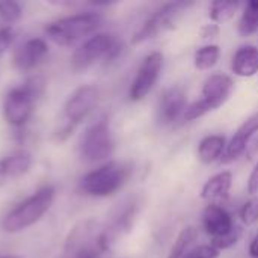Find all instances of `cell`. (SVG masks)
<instances>
[{
  "instance_id": "1",
  "label": "cell",
  "mask_w": 258,
  "mask_h": 258,
  "mask_svg": "<svg viewBox=\"0 0 258 258\" xmlns=\"http://www.w3.org/2000/svg\"><path fill=\"white\" fill-rule=\"evenodd\" d=\"M56 190L53 186H44L33 195L15 206L2 221V228L6 233H20L35 225L50 210L54 201Z\"/></svg>"
},
{
  "instance_id": "2",
  "label": "cell",
  "mask_w": 258,
  "mask_h": 258,
  "mask_svg": "<svg viewBox=\"0 0 258 258\" xmlns=\"http://www.w3.org/2000/svg\"><path fill=\"white\" fill-rule=\"evenodd\" d=\"M103 23V17L98 12H82L59 18L45 26L47 36L57 45L68 47L79 39L95 32Z\"/></svg>"
},
{
  "instance_id": "3",
  "label": "cell",
  "mask_w": 258,
  "mask_h": 258,
  "mask_svg": "<svg viewBox=\"0 0 258 258\" xmlns=\"http://www.w3.org/2000/svg\"><path fill=\"white\" fill-rule=\"evenodd\" d=\"M132 174L130 166L119 162H109L91 172H88L80 183L82 190L86 195L104 198L118 192L128 180Z\"/></svg>"
},
{
  "instance_id": "4",
  "label": "cell",
  "mask_w": 258,
  "mask_h": 258,
  "mask_svg": "<svg viewBox=\"0 0 258 258\" xmlns=\"http://www.w3.org/2000/svg\"><path fill=\"white\" fill-rule=\"evenodd\" d=\"M234 89V82L227 74L210 76L203 86V98L186 107L183 118L186 121H194L204 116L206 113L216 110L227 103Z\"/></svg>"
},
{
  "instance_id": "5",
  "label": "cell",
  "mask_w": 258,
  "mask_h": 258,
  "mask_svg": "<svg viewBox=\"0 0 258 258\" xmlns=\"http://www.w3.org/2000/svg\"><path fill=\"white\" fill-rule=\"evenodd\" d=\"M122 45L121 42L109 33H97L86 39L71 57V68L74 71H85L92 67L100 59L112 60L118 56Z\"/></svg>"
},
{
  "instance_id": "6",
  "label": "cell",
  "mask_w": 258,
  "mask_h": 258,
  "mask_svg": "<svg viewBox=\"0 0 258 258\" xmlns=\"http://www.w3.org/2000/svg\"><path fill=\"white\" fill-rule=\"evenodd\" d=\"M98 101V89L95 86L86 85L77 88L67 100L63 106L65 122L59 130V139H67L74 128L91 113Z\"/></svg>"
},
{
  "instance_id": "7",
  "label": "cell",
  "mask_w": 258,
  "mask_h": 258,
  "mask_svg": "<svg viewBox=\"0 0 258 258\" xmlns=\"http://www.w3.org/2000/svg\"><path fill=\"white\" fill-rule=\"evenodd\" d=\"M113 150L115 144L109 122L106 119H100L91 124L82 136L80 156L86 162L107 160L113 154Z\"/></svg>"
},
{
  "instance_id": "8",
  "label": "cell",
  "mask_w": 258,
  "mask_h": 258,
  "mask_svg": "<svg viewBox=\"0 0 258 258\" xmlns=\"http://www.w3.org/2000/svg\"><path fill=\"white\" fill-rule=\"evenodd\" d=\"M192 3L186 2H172L166 3L162 6L157 12H154L144 24L142 27L133 35L132 44H141L144 41H148L151 38H156L159 33L172 29L175 23L181 18L184 11L190 6Z\"/></svg>"
},
{
  "instance_id": "9",
  "label": "cell",
  "mask_w": 258,
  "mask_h": 258,
  "mask_svg": "<svg viewBox=\"0 0 258 258\" xmlns=\"http://www.w3.org/2000/svg\"><path fill=\"white\" fill-rule=\"evenodd\" d=\"M162 68H163V54L159 51L150 53L142 60L130 86L128 95L132 101H141L150 94V91L153 89V86L157 83L160 77Z\"/></svg>"
},
{
  "instance_id": "10",
  "label": "cell",
  "mask_w": 258,
  "mask_h": 258,
  "mask_svg": "<svg viewBox=\"0 0 258 258\" xmlns=\"http://www.w3.org/2000/svg\"><path fill=\"white\" fill-rule=\"evenodd\" d=\"M103 233L104 230L95 221H82L79 222L68 234L65 240V252L70 255H77L82 251L98 248L106 252L103 243Z\"/></svg>"
},
{
  "instance_id": "11",
  "label": "cell",
  "mask_w": 258,
  "mask_h": 258,
  "mask_svg": "<svg viewBox=\"0 0 258 258\" xmlns=\"http://www.w3.org/2000/svg\"><path fill=\"white\" fill-rule=\"evenodd\" d=\"M36 100L24 89V86H17L11 89L3 101V115L8 124L12 127H24L33 113Z\"/></svg>"
},
{
  "instance_id": "12",
  "label": "cell",
  "mask_w": 258,
  "mask_h": 258,
  "mask_svg": "<svg viewBox=\"0 0 258 258\" xmlns=\"http://www.w3.org/2000/svg\"><path fill=\"white\" fill-rule=\"evenodd\" d=\"M186 110V94L180 86H171L160 95L157 106V118L162 124H171L184 115Z\"/></svg>"
},
{
  "instance_id": "13",
  "label": "cell",
  "mask_w": 258,
  "mask_h": 258,
  "mask_svg": "<svg viewBox=\"0 0 258 258\" xmlns=\"http://www.w3.org/2000/svg\"><path fill=\"white\" fill-rule=\"evenodd\" d=\"M48 53V45L42 38H30L14 53V67L20 71H30L41 63Z\"/></svg>"
},
{
  "instance_id": "14",
  "label": "cell",
  "mask_w": 258,
  "mask_h": 258,
  "mask_svg": "<svg viewBox=\"0 0 258 258\" xmlns=\"http://www.w3.org/2000/svg\"><path fill=\"white\" fill-rule=\"evenodd\" d=\"M258 132V112L255 115L249 116L236 132V135L233 136V139L230 141V144L225 148V154H224V162H233L237 157H240L243 154V151L246 150L251 138Z\"/></svg>"
},
{
  "instance_id": "15",
  "label": "cell",
  "mask_w": 258,
  "mask_h": 258,
  "mask_svg": "<svg viewBox=\"0 0 258 258\" xmlns=\"http://www.w3.org/2000/svg\"><path fill=\"white\" fill-rule=\"evenodd\" d=\"M203 225L207 234L212 236V239L224 236L234 228L230 213L218 204H210L206 207L203 213Z\"/></svg>"
},
{
  "instance_id": "16",
  "label": "cell",
  "mask_w": 258,
  "mask_h": 258,
  "mask_svg": "<svg viewBox=\"0 0 258 258\" xmlns=\"http://www.w3.org/2000/svg\"><path fill=\"white\" fill-rule=\"evenodd\" d=\"M233 73L239 77H252L258 73V48L255 45L240 47L231 63Z\"/></svg>"
},
{
  "instance_id": "17",
  "label": "cell",
  "mask_w": 258,
  "mask_h": 258,
  "mask_svg": "<svg viewBox=\"0 0 258 258\" xmlns=\"http://www.w3.org/2000/svg\"><path fill=\"white\" fill-rule=\"evenodd\" d=\"M233 184V175L231 172H219L209 178L206 184L203 186L201 197L204 200H221L227 198Z\"/></svg>"
},
{
  "instance_id": "18",
  "label": "cell",
  "mask_w": 258,
  "mask_h": 258,
  "mask_svg": "<svg viewBox=\"0 0 258 258\" xmlns=\"http://www.w3.org/2000/svg\"><path fill=\"white\" fill-rule=\"evenodd\" d=\"M225 148H227V145H225L224 136H221V135L206 136L198 145V159L203 163L210 165L222 156V151Z\"/></svg>"
},
{
  "instance_id": "19",
  "label": "cell",
  "mask_w": 258,
  "mask_h": 258,
  "mask_svg": "<svg viewBox=\"0 0 258 258\" xmlns=\"http://www.w3.org/2000/svg\"><path fill=\"white\" fill-rule=\"evenodd\" d=\"M9 172H11V177L12 180L14 178H18V177H23L24 174H27L32 168V163H33V159H32V154L27 153V151H17L8 157L3 159Z\"/></svg>"
},
{
  "instance_id": "20",
  "label": "cell",
  "mask_w": 258,
  "mask_h": 258,
  "mask_svg": "<svg viewBox=\"0 0 258 258\" xmlns=\"http://www.w3.org/2000/svg\"><path fill=\"white\" fill-rule=\"evenodd\" d=\"M258 30V2H248L239 21L240 36H251Z\"/></svg>"
},
{
  "instance_id": "21",
  "label": "cell",
  "mask_w": 258,
  "mask_h": 258,
  "mask_svg": "<svg viewBox=\"0 0 258 258\" xmlns=\"http://www.w3.org/2000/svg\"><path fill=\"white\" fill-rule=\"evenodd\" d=\"M221 57V48L216 44L204 45L195 53V67L201 71L213 68Z\"/></svg>"
},
{
  "instance_id": "22",
  "label": "cell",
  "mask_w": 258,
  "mask_h": 258,
  "mask_svg": "<svg viewBox=\"0 0 258 258\" xmlns=\"http://www.w3.org/2000/svg\"><path fill=\"white\" fill-rule=\"evenodd\" d=\"M197 236H198V231L194 227H187L181 230V233L178 234L177 240L174 242L171 248L168 258H184V255L189 252V246L195 242Z\"/></svg>"
},
{
  "instance_id": "23",
  "label": "cell",
  "mask_w": 258,
  "mask_h": 258,
  "mask_svg": "<svg viewBox=\"0 0 258 258\" xmlns=\"http://www.w3.org/2000/svg\"><path fill=\"white\" fill-rule=\"evenodd\" d=\"M237 8V2H213L210 6V18L215 23H225L233 18Z\"/></svg>"
},
{
  "instance_id": "24",
  "label": "cell",
  "mask_w": 258,
  "mask_h": 258,
  "mask_svg": "<svg viewBox=\"0 0 258 258\" xmlns=\"http://www.w3.org/2000/svg\"><path fill=\"white\" fill-rule=\"evenodd\" d=\"M23 15V9L20 6V3L14 2V0H5L0 2V18L8 23L9 26L12 23H17Z\"/></svg>"
},
{
  "instance_id": "25",
  "label": "cell",
  "mask_w": 258,
  "mask_h": 258,
  "mask_svg": "<svg viewBox=\"0 0 258 258\" xmlns=\"http://www.w3.org/2000/svg\"><path fill=\"white\" fill-rule=\"evenodd\" d=\"M240 236H242L240 228H239V227H234L230 233H227V234H224V236H219V237L212 239V245H213L218 251H221V249H228V248L234 246V245L239 242Z\"/></svg>"
},
{
  "instance_id": "26",
  "label": "cell",
  "mask_w": 258,
  "mask_h": 258,
  "mask_svg": "<svg viewBox=\"0 0 258 258\" xmlns=\"http://www.w3.org/2000/svg\"><path fill=\"white\" fill-rule=\"evenodd\" d=\"M45 79L42 76H30L24 80L23 86L24 89L38 101L42 95H44V91H45Z\"/></svg>"
},
{
  "instance_id": "27",
  "label": "cell",
  "mask_w": 258,
  "mask_h": 258,
  "mask_svg": "<svg viewBox=\"0 0 258 258\" xmlns=\"http://www.w3.org/2000/svg\"><path fill=\"white\" fill-rule=\"evenodd\" d=\"M240 218L246 225H252L258 221V197H254L249 200L240 212Z\"/></svg>"
},
{
  "instance_id": "28",
  "label": "cell",
  "mask_w": 258,
  "mask_h": 258,
  "mask_svg": "<svg viewBox=\"0 0 258 258\" xmlns=\"http://www.w3.org/2000/svg\"><path fill=\"white\" fill-rule=\"evenodd\" d=\"M219 251L213 245H201L194 249H190L184 258H218Z\"/></svg>"
},
{
  "instance_id": "29",
  "label": "cell",
  "mask_w": 258,
  "mask_h": 258,
  "mask_svg": "<svg viewBox=\"0 0 258 258\" xmlns=\"http://www.w3.org/2000/svg\"><path fill=\"white\" fill-rule=\"evenodd\" d=\"M14 41V29L11 26H5L0 29V56L6 53Z\"/></svg>"
},
{
  "instance_id": "30",
  "label": "cell",
  "mask_w": 258,
  "mask_h": 258,
  "mask_svg": "<svg viewBox=\"0 0 258 258\" xmlns=\"http://www.w3.org/2000/svg\"><path fill=\"white\" fill-rule=\"evenodd\" d=\"M248 192L251 195H258V163L255 165V168L252 169L249 180H248Z\"/></svg>"
},
{
  "instance_id": "31",
  "label": "cell",
  "mask_w": 258,
  "mask_h": 258,
  "mask_svg": "<svg viewBox=\"0 0 258 258\" xmlns=\"http://www.w3.org/2000/svg\"><path fill=\"white\" fill-rule=\"evenodd\" d=\"M219 35V26L218 24H206L201 29V36L203 38H215Z\"/></svg>"
},
{
  "instance_id": "32",
  "label": "cell",
  "mask_w": 258,
  "mask_h": 258,
  "mask_svg": "<svg viewBox=\"0 0 258 258\" xmlns=\"http://www.w3.org/2000/svg\"><path fill=\"white\" fill-rule=\"evenodd\" d=\"M8 180H12V177H11V172H9V169H8V166H6L5 160L2 159V160H0V187H2L3 184H6Z\"/></svg>"
},
{
  "instance_id": "33",
  "label": "cell",
  "mask_w": 258,
  "mask_h": 258,
  "mask_svg": "<svg viewBox=\"0 0 258 258\" xmlns=\"http://www.w3.org/2000/svg\"><path fill=\"white\" fill-rule=\"evenodd\" d=\"M249 255L252 258H258V234L252 239V242L249 245Z\"/></svg>"
},
{
  "instance_id": "34",
  "label": "cell",
  "mask_w": 258,
  "mask_h": 258,
  "mask_svg": "<svg viewBox=\"0 0 258 258\" xmlns=\"http://www.w3.org/2000/svg\"><path fill=\"white\" fill-rule=\"evenodd\" d=\"M0 258H17V257H0Z\"/></svg>"
},
{
  "instance_id": "35",
  "label": "cell",
  "mask_w": 258,
  "mask_h": 258,
  "mask_svg": "<svg viewBox=\"0 0 258 258\" xmlns=\"http://www.w3.org/2000/svg\"><path fill=\"white\" fill-rule=\"evenodd\" d=\"M257 148H258V142H257Z\"/></svg>"
}]
</instances>
